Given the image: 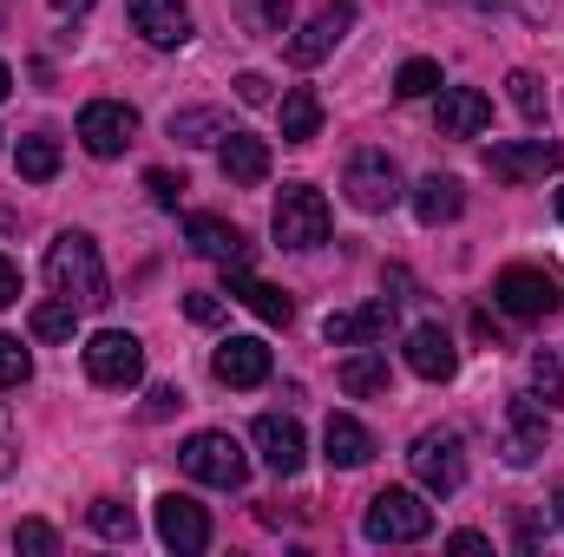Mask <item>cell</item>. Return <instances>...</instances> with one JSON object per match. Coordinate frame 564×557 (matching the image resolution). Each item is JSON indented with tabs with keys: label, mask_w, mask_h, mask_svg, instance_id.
<instances>
[{
	"label": "cell",
	"mask_w": 564,
	"mask_h": 557,
	"mask_svg": "<svg viewBox=\"0 0 564 557\" xmlns=\"http://www.w3.org/2000/svg\"><path fill=\"white\" fill-rule=\"evenodd\" d=\"M230 132V119L217 112V106H191V112H171V139L177 144H210Z\"/></svg>",
	"instance_id": "obj_27"
},
{
	"label": "cell",
	"mask_w": 564,
	"mask_h": 557,
	"mask_svg": "<svg viewBox=\"0 0 564 557\" xmlns=\"http://www.w3.org/2000/svg\"><path fill=\"white\" fill-rule=\"evenodd\" d=\"M7 92H13V73H7V59H0V99H7Z\"/></svg>",
	"instance_id": "obj_45"
},
{
	"label": "cell",
	"mask_w": 564,
	"mask_h": 557,
	"mask_svg": "<svg viewBox=\"0 0 564 557\" xmlns=\"http://www.w3.org/2000/svg\"><path fill=\"white\" fill-rule=\"evenodd\" d=\"M433 119H440V132H446V139H479V132L492 125V99H486L479 86H446Z\"/></svg>",
	"instance_id": "obj_18"
},
{
	"label": "cell",
	"mask_w": 564,
	"mask_h": 557,
	"mask_svg": "<svg viewBox=\"0 0 564 557\" xmlns=\"http://www.w3.org/2000/svg\"><path fill=\"white\" fill-rule=\"evenodd\" d=\"M532 394L545 407H564V361L558 354H532Z\"/></svg>",
	"instance_id": "obj_33"
},
{
	"label": "cell",
	"mask_w": 564,
	"mask_h": 557,
	"mask_svg": "<svg viewBox=\"0 0 564 557\" xmlns=\"http://www.w3.org/2000/svg\"><path fill=\"white\" fill-rule=\"evenodd\" d=\"M506 86H512V106H519V119H532V125H539V119H545V79L519 66V73H512Z\"/></svg>",
	"instance_id": "obj_32"
},
{
	"label": "cell",
	"mask_w": 564,
	"mask_h": 557,
	"mask_svg": "<svg viewBox=\"0 0 564 557\" xmlns=\"http://www.w3.org/2000/svg\"><path fill=\"white\" fill-rule=\"evenodd\" d=\"M237 13H243V26L250 33H289V0H237Z\"/></svg>",
	"instance_id": "obj_31"
},
{
	"label": "cell",
	"mask_w": 564,
	"mask_h": 557,
	"mask_svg": "<svg viewBox=\"0 0 564 557\" xmlns=\"http://www.w3.org/2000/svg\"><path fill=\"white\" fill-rule=\"evenodd\" d=\"M184 407V394L177 387H151V401H144V419H164V414H177Z\"/></svg>",
	"instance_id": "obj_38"
},
{
	"label": "cell",
	"mask_w": 564,
	"mask_h": 557,
	"mask_svg": "<svg viewBox=\"0 0 564 557\" xmlns=\"http://www.w3.org/2000/svg\"><path fill=\"white\" fill-rule=\"evenodd\" d=\"M492 302H499L512 321H545V315L564 302V288H558V276H552V270L512 263V270H499V282H492Z\"/></svg>",
	"instance_id": "obj_6"
},
{
	"label": "cell",
	"mask_w": 564,
	"mask_h": 557,
	"mask_svg": "<svg viewBox=\"0 0 564 557\" xmlns=\"http://www.w3.org/2000/svg\"><path fill=\"white\" fill-rule=\"evenodd\" d=\"M184 237H191V250L197 256H210V263H224V270H250V243H243V230L237 223H224V217H184Z\"/></svg>",
	"instance_id": "obj_14"
},
{
	"label": "cell",
	"mask_w": 564,
	"mask_h": 557,
	"mask_svg": "<svg viewBox=\"0 0 564 557\" xmlns=\"http://www.w3.org/2000/svg\"><path fill=\"white\" fill-rule=\"evenodd\" d=\"M86 374H93L99 387H139L144 381V341L126 335V328H99V335L86 341Z\"/></svg>",
	"instance_id": "obj_8"
},
{
	"label": "cell",
	"mask_w": 564,
	"mask_h": 557,
	"mask_svg": "<svg viewBox=\"0 0 564 557\" xmlns=\"http://www.w3.org/2000/svg\"><path fill=\"white\" fill-rule=\"evenodd\" d=\"M394 92H401V99H426V92H440V66H433V59H408V66L394 73Z\"/></svg>",
	"instance_id": "obj_34"
},
{
	"label": "cell",
	"mask_w": 564,
	"mask_h": 557,
	"mask_svg": "<svg viewBox=\"0 0 564 557\" xmlns=\"http://www.w3.org/2000/svg\"><path fill=\"white\" fill-rule=\"evenodd\" d=\"M46 282L53 295H66L73 308H106L112 302V276L99 263V243L86 230H59L53 250H46Z\"/></svg>",
	"instance_id": "obj_1"
},
{
	"label": "cell",
	"mask_w": 564,
	"mask_h": 557,
	"mask_svg": "<svg viewBox=\"0 0 564 557\" xmlns=\"http://www.w3.org/2000/svg\"><path fill=\"white\" fill-rule=\"evenodd\" d=\"M408 368H414L421 381H453V374H459V348H453V335H446L440 321L408 328Z\"/></svg>",
	"instance_id": "obj_17"
},
{
	"label": "cell",
	"mask_w": 564,
	"mask_h": 557,
	"mask_svg": "<svg viewBox=\"0 0 564 557\" xmlns=\"http://www.w3.org/2000/svg\"><path fill=\"white\" fill-rule=\"evenodd\" d=\"M93 532L99 538H112V545H132L139 538V518H132V505H119V499H93Z\"/></svg>",
	"instance_id": "obj_29"
},
{
	"label": "cell",
	"mask_w": 564,
	"mask_h": 557,
	"mask_svg": "<svg viewBox=\"0 0 564 557\" xmlns=\"http://www.w3.org/2000/svg\"><path fill=\"white\" fill-rule=\"evenodd\" d=\"M158 538H164V551L197 557L204 545H210V518H204V505L184 499V492H164V499H158Z\"/></svg>",
	"instance_id": "obj_12"
},
{
	"label": "cell",
	"mask_w": 564,
	"mask_h": 557,
	"mask_svg": "<svg viewBox=\"0 0 564 557\" xmlns=\"http://www.w3.org/2000/svg\"><path fill=\"white\" fill-rule=\"evenodd\" d=\"M13 472V426H7V414H0V479Z\"/></svg>",
	"instance_id": "obj_43"
},
{
	"label": "cell",
	"mask_w": 564,
	"mask_h": 557,
	"mask_svg": "<svg viewBox=\"0 0 564 557\" xmlns=\"http://www.w3.org/2000/svg\"><path fill=\"white\" fill-rule=\"evenodd\" d=\"M217 164H224V177H230L237 190H257V184L270 177V139H257V132H224Z\"/></svg>",
	"instance_id": "obj_20"
},
{
	"label": "cell",
	"mask_w": 564,
	"mask_h": 557,
	"mask_svg": "<svg viewBox=\"0 0 564 557\" xmlns=\"http://www.w3.org/2000/svg\"><path fill=\"white\" fill-rule=\"evenodd\" d=\"M558 217H564V190H558Z\"/></svg>",
	"instance_id": "obj_47"
},
{
	"label": "cell",
	"mask_w": 564,
	"mask_h": 557,
	"mask_svg": "<svg viewBox=\"0 0 564 557\" xmlns=\"http://www.w3.org/2000/svg\"><path fill=\"white\" fill-rule=\"evenodd\" d=\"M341 387H348L355 401H388V387H394V374H388V354H375V348L348 354V361H341Z\"/></svg>",
	"instance_id": "obj_25"
},
{
	"label": "cell",
	"mask_w": 564,
	"mask_h": 557,
	"mask_svg": "<svg viewBox=\"0 0 564 557\" xmlns=\"http://www.w3.org/2000/svg\"><path fill=\"white\" fill-rule=\"evenodd\" d=\"M33 374V354L20 348V335H0V387H20Z\"/></svg>",
	"instance_id": "obj_35"
},
{
	"label": "cell",
	"mask_w": 564,
	"mask_h": 557,
	"mask_svg": "<svg viewBox=\"0 0 564 557\" xmlns=\"http://www.w3.org/2000/svg\"><path fill=\"white\" fill-rule=\"evenodd\" d=\"M230 295H237V302H243L250 315H263L270 328H289V315H295V302L282 295L276 282H257L250 270H230Z\"/></svg>",
	"instance_id": "obj_24"
},
{
	"label": "cell",
	"mask_w": 564,
	"mask_h": 557,
	"mask_svg": "<svg viewBox=\"0 0 564 557\" xmlns=\"http://www.w3.org/2000/svg\"><path fill=\"white\" fill-rule=\"evenodd\" d=\"M328 197L315 190V184H282L276 210H270V237H276L282 250H322L328 243Z\"/></svg>",
	"instance_id": "obj_2"
},
{
	"label": "cell",
	"mask_w": 564,
	"mask_h": 557,
	"mask_svg": "<svg viewBox=\"0 0 564 557\" xmlns=\"http://www.w3.org/2000/svg\"><path fill=\"white\" fill-rule=\"evenodd\" d=\"M341 190H348V204L355 210H368V217H381V210H394L408 190H401V171H394V157L388 151H355L348 157V177H341Z\"/></svg>",
	"instance_id": "obj_7"
},
{
	"label": "cell",
	"mask_w": 564,
	"mask_h": 557,
	"mask_svg": "<svg viewBox=\"0 0 564 557\" xmlns=\"http://www.w3.org/2000/svg\"><path fill=\"white\" fill-rule=\"evenodd\" d=\"M177 459H184V472H191L197 485H217V492H237V485L250 479V452H243L230 433H191Z\"/></svg>",
	"instance_id": "obj_5"
},
{
	"label": "cell",
	"mask_w": 564,
	"mask_h": 557,
	"mask_svg": "<svg viewBox=\"0 0 564 557\" xmlns=\"http://www.w3.org/2000/svg\"><path fill=\"white\" fill-rule=\"evenodd\" d=\"M132 139H139V112H132L126 99H93V106L79 112V144H86L93 157H119Z\"/></svg>",
	"instance_id": "obj_11"
},
{
	"label": "cell",
	"mask_w": 564,
	"mask_h": 557,
	"mask_svg": "<svg viewBox=\"0 0 564 557\" xmlns=\"http://www.w3.org/2000/svg\"><path fill=\"white\" fill-rule=\"evenodd\" d=\"M408 466H414V479H421L433 499H446V492L466 485V439L453 426H426L421 439L408 446Z\"/></svg>",
	"instance_id": "obj_4"
},
{
	"label": "cell",
	"mask_w": 564,
	"mask_h": 557,
	"mask_svg": "<svg viewBox=\"0 0 564 557\" xmlns=\"http://www.w3.org/2000/svg\"><path fill=\"white\" fill-rule=\"evenodd\" d=\"M558 164H564L558 139H512V144H492L486 151V171L499 184H545Z\"/></svg>",
	"instance_id": "obj_9"
},
{
	"label": "cell",
	"mask_w": 564,
	"mask_h": 557,
	"mask_svg": "<svg viewBox=\"0 0 564 557\" xmlns=\"http://www.w3.org/2000/svg\"><path fill=\"white\" fill-rule=\"evenodd\" d=\"M388 328H394V295L361 302V308H335V315L322 321V341H335V348H368V341H381Z\"/></svg>",
	"instance_id": "obj_13"
},
{
	"label": "cell",
	"mask_w": 564,
	"mask_h": 557,
	"mask_svg": "<svg viewBox=\"0 0 564 557\" xmlns=\"http://www.w3.org/2000/svg\"><path fill=\"white\" fill-rule=\"evenodd\" d=\"M13 545H20V551H40V557H53V551H59V532H53V525H40V518H26V525L13 532Z\"/></svg>",
	"instance_id": "obj_36"
},
{
	"label": "cell",
	"mask_w": 564,
	"mask_h": 557,
	"mask_svg": "<svg viewBox=\"0 0 564 557\" xmlns=\"http://www.w3.org/2000/svg\"><path fill=\"white\" fill-rule=\"evenodd\" d=\"M73 321H79V308H73L66 295L33 308V335H40V341H73Z\"/></svg>",
	"instance_id": "obj_30"
},
{
	"label": "cell",
	"mask_w": 564,
	"mask_h": 557,
	"mask_svg": "<svg viewBox=\"0 0 564 557\" xmlns=\"http://www.w3.org/2000/svg\"><path fill=\"white\" fill-rule=\"evenodd\" d=\"M322 132V99L308 86H289L282 92V144H308Z\"/></svg>",
	"instance_id": "obj_26"
},
{
	"label": "cell",
	"mask_w": 564,
	"mask_h": 557,
	"mask_svg": "<svg viewBox=\"0 0 564 557\" xmlns=\"http://www.w3.org/2000/svg\"><path fill=\"white\" fill-rule=\"evenodd\" d=\"M144 184H151V197H158L164 210H177V197H184V177H171V171H151Z\"/></svg>",
	"instance_id": "obj_37"
},
{
	"label": "cell",
	"mask_w": 564,
	"mask_h": 557,
	"mask_svg": "<svg viewBox=\"0 0 564 557\" xmlns=\"http://www.w3.org/2000/svg\"><path fill=\"white\" fill-rule=\"evenodd\" d=\"M126 7H132V26L151 46H184L191 40V7L184 0H126Z\"/></svg>",
	"instance_id": "obj_21"
},
{
	"label": "cell",
	"mask_w": 564,
	"mask_h": 557,
	"mask_svg": "<svg viewBox=\"0 0 564 557\" xmlns=\"http://www.w3.org/2000/svg\"><path fill=\"white\" fill-rule=\"evenodd\" d=\"M558 525H564V485H558Z\"/></svg>",
	"instance_id": "obj_46"
},
{
	"label": "cell",
	"mask_w": 564,
	"mask_h": 557,
	"mask_svg": "<svg viewBox=\"0 0 564 557\" xmlns=\"http://www.w3.org/2000/svg\"><path fill=\"white\" fill-rule=\"evenodd\" d=\"M13 302H20V270L0 256V308H13Z\"/></svg>",
	"instance_id": "obj_42"
},
{
	"label": "cell",
	"mask_w": 564,
	"mask_h": 557,
	"mask_svg": "<svg viewBox=\"0 0 564 557\" xmlns=\"http://www.w3.org/2000/svg\"><path fill=\"white\" fill-rule=\"evenodd\" d=\"M459 210H466V190H459V177L433 171V177H421V184H414V217H421L426 230H433V223H453Z\"/></svg>",
	"instance_id": "obj_23"
},
{
	"label": "cell",
	"mask_w": 564,
	"mask_h": 557,
	"mask_svg": "<svg viewBox=\"0 0 564 557\" xmlns=\"http://www.w3.org/2000/svg\"><path fill=\"white\" fill-rule=\"evenodd\" d=\"M13 164H20V177H26V184H46V177L59 171V139H53V132L20 139V157H13Z\"/></svg>",
	"instance_id": "obj_28"
},
{
	"label": "cell",
	"mask_w": 564,
	"mask_h": 557,
	"mask_svg": "<svg viewBox=\"0 0 564 557\" xmlns=\"http://www.w3.org/2000/svg\"><path fill=\"white\" fill-rule=\"evenodd\" d=\"M210 368H217L224 387H263V381H270V348H263L257 335H230Z\"/></svg>",
	"instance_id": "obj_19"
},
{
	"label": "cell",
	"mask_w": 564,
	"mask_h": 557,
	"mask_svg": "<svg viewBox=\"0 0 564 557\" xmlns=\"http://www.w3.org/2000/svg\"><path fill=\"white\" fill-rule=\"evenodd\" d=\"M184 315H191L197 328H210V321L224 315V302H217V295H191V302H184Z\"/></svg>",
	"instance_id": "obj_40"
},
{
	"label": "cell",
	"mask_w": 564,
	"mask_h": 557,
	"mask_svg": "<svg viewBox=\"0 0 564 557\" xmlns=\"http://www.w3.org/2000/svg\"><path fill=\"white\" fill-rule=\"evenodd\" d=\"M53 7H59V13H86L93 0H53Z\"/></svg>",
	"instance_id": "obj_44"
},
{
	"label": "cell",
	"mask_w": 564,
	"mask_h": 557,
	"mask_svg": "<svg viewBox=\"0 0 564 557\" xmlns=\"http://www.w3.org/2000/svg\"><path fill=\"white\" fill-rule=\"evenodd\" d=\"M250 439H257V452H263V466L282 472V479H295L302 472V459H308V446H302V426L289 414H263L250 426Z\"/></svg>",
	"instance_id": "obj_16"
},
{
	"label": "cell",
	"mask_w": 564,
	"mask_h": 557,
	"mask_svg": "<svg viewBox=\"0 0 564 557\" xmlns=\"http://www.w3.org/2000/svg\"><path fill=\"white\" fill-rule=\"evenodd\" d=\"M348 26H355V0H328V7H315V13L289 33V59H295V66H322V59L341 46Z\"/></svg>",
	"instance_id": "obj_10"
},
{
	"label": "cell",
	"mask_w": 564,
	"mask_h": 557,
	"mask_svg": "<svg viewBox=\"0 0 564 557\" xmlns=\"http://www.w3.org/2000/svg\"><path fill=\"white\" fill-rule=\"evenodd\" d=\"M322 452H328V466L355 472V466L375 459V433H368L355 414H328V426H322Z\"/></svg>",
	"instance_id": "obj_22"
},
{
	"label": "cell",
	"mask_w": 564,
	"mask_h": 557,
	"mask_svg": "<svg viewBox=\"0 0 564 557\" xmlns=\"http://www.w3.org/2000/svg\"><path fill=\"white\" fill-rule=\"evenodd\" d=\"M237 99H243V106H263V99H270V79H263V73H237Z\"/></svg>",
	"instance_id": "obj_39"
},
{
	"label": "cell",
	"mask_w": 564,
	"mask_h": 557,
	"mask_svg": "<svg viewBox=\"0 0 564 557\" xmlns=\"http://www.w3.org/2000/svg\"><path fill=\"white\" fill-rule=\"evenodd\" d=\"M545 401L539 394H512V414H506V466H532L545 452Z\"/></svg>",
	"instance_id": "obj_15"
},
{
	"label": "cell",
	"mask_w": 564,
	"mask_h": 557,
	"mask_svg": "<svg viewBox=\"0 0 564 557\" xmlns=\"http://www.w3.org/2000/svg\"><path fill=\"white\" fill-rule=\"evenodd\" d=\"M361 532H368L375 545H421L426 532H433V505H426L421 492H408V485H388V492L368 499Z\"/></svg>",
	"instance_id": "obj_3"
},
{
	"label": "cell",
	"mask_w": 564,
	"mask_h": 557,
	"mask_svg": "<svg viewBox=\"0 0 564 557\" xmlns=\"http://www.w3.org/2000/svg\"><path fill=\"white\" fill-rule=\"evenodd\" d=\"M446 551H459V557H486L492 545H486L479 532H453V538H446Z\"/></svg>",
	"instance_id": "obj_41"
}]
</instances>
